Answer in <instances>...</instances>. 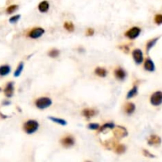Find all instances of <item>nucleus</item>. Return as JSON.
Masks as SVG:
<instances>
[{"label": "nucleus", "mask_w": 162, "mask_h": 162, "mask_svg": "<svg viewBox=\"0 0 162 162\" xmlns=\"http://www.w3.org/2000/svg\"><path fill=\"white\" fill-rule=\"evenodd\" d=\"M18 9V5H11V6H9L8 7L6 8V14H11L15 13V11H17Z\"/></svg>", "instance_id": "obj_26"}, {"label": "nucleus", "mask_w": 162, "mask_h": 162, "mask_svg": "<svg viewBox=\"0 0 162 162\" xmlns=\"http://www.w3.org/2000/svg\"><path fill=\"white\" fill-rule=\"evenodd\" d=\"M64 28L69 33H72L75 30V25L72 21H67L64 23Z\"/></svg>", "instance_id": "obj_23"}, {"label": "nucleus", "mask_w": 162, "mask_h": 162, "mask_svg": "<svg viewBox=\"0 0 162 162\" xmlns=\"http://www.w3.org/2000/svg\"><path fill=\"white\" fill-rule=\"evenodd\" d=\"M154 22L157 25H162V14H157L154 16Z\"/></svg>", "instance_id": "obj_29"}, {"label": "nucleus", "mask_w": 162, "mask_h": 162, "mask_svg": "<svg viewBox=\"0 0 162 162\" xmlns=\"http://www.w3.org/2000/svg\"><path fill=\"white\" fill-rule=\"evenodd\" d=\"M148 144L150 145H154V146H157L161 143V138L160 136L157 135H150L147 141Z\"/></svg>", "instance_id": "obj_13"}, {"label": "nucleus", "mask_w": 162, "mask_h": 162, "mask_svg": "<svg viewBox=\"0 0 162 162\" xmlns=\"http://www.w3.org/2000/svg\"><path fill=\"white\" fill-rule=\"evenodd\" d=\"M40 127L39 122L35 119H28L23 123L22 129L25 133L28 135H32L34 134L36 131H38V128Z\"/></svg>", "instance_id": "obj_1"}, {"label": "nucleus", "mask_w": 162, "mask_h": 162, "mask_svg": "<svg viewBox=\"0 0 162 162\" xmlns=\"http://www.w3.org/2000/svg\"><path fill=\"white\" fill-rule=\"evenodd\" d=\"M15 93V83L13 81H10L6 85V87L4 89V94L6 97L11 98L14 96Z\"/></svg>", "instance_id": "obj_11"}, {"label": "nucleus", "mask_w": 162, "mask_h": 162, "mask_svg": "<svg viewBox=\"0 0 162 162\" xmlns=\"http://www.w3.org/2000/svg\"><path fill=\"white\" fill-rule=\"evenodd\" d=\"M132 57L134 62L137 65L141 64L144 62V55L141 49L136 48L132 52Z\"/></svg>", "instance_id": "obj_6"}, {"label": "nucleus", "mask_w": 162, "mask_h": 162, "mask_svg": "<svg viewBox=\"0 0 162 162\" xmlns=\"http://www.w3.org/2000/svg\"><path fill=\"white\" fill-rule=\"evenodd\" d=\"M24 67H25V64H24L23 62H20V63H19L18 65L17 68H16V70H15V73H14V76L15 77H19L20 75H21V74L22 73V71H23L24 70Z\"/></svg>", "instance_id": "obj_22"}, {"label": "nucleus", "mask_w": 162, "mask_h": 162, "mask_svg": "<svg viewBox=\"0 0 162 162\" xmlns=\"http://www.w3.org/2000/svg\"><path fill=\"white\" fill-rule=\"evenodd\" d=\"M141 33V29L137 26H134V27L129 29L125 33V37L130 40H135L138 37Z\"/></svg>", "instance_id": "obj_3"}, {"label": "nucleus", "mask_w": 162, "mask_h": 162, "mask_svg": "<svg viewBox=\"0 0 162 162\" xmlns=\"http://www.w3.org/2000/svg\"><path fill=\"white\" fill-rule=\"evenodd\" d=\"M38 9L41 13H47L49 10V2L47 0H43L38 4Z\"/></svg>", "instance_id": "obj_15"}, {"label": "nucleus", "mask_w": 162, "mask_h": 162, "mask_svg": "<svg viewBox=\"0 0 162 162\" xmlns=\"http://www.w3.org/2000/svg\"><path fill=\"white\" fill-rule=\"evenodd\" d=\"M160 39V37H155L153 38V39L150 40H148L147 43H146V45H145V49H146V52H149L150 50H151L152 48H154V46L156 45L157 41Z\"/></svg>", "instance_id": "obj_16"}, {"label": "nucleus", "mask_w": 162, "mask_h": 162, "mask_svg": "<svg viewBox=\"0 0 162 162\" xmlns=\"http://www.w3.org/2000/svg\"><path fill=\"white\" fill-rule=\"evenodd\" d=\"M98 114V111L95 108H84L82 111V115L83 116L85 117L87 119H91V118L95 116Z\"/></svg>", "instance_id": "obj_10"}, {"label": "nucleus", "mask_w": 162, "mask_h": 162, "mask_svg": "<svg viewBox=\"0 0 162 162\" xmlns=\"http://www.w3.org/2000/svg\"><path fill=\"white\" fill-rule=\"evenodd\" d=\"M99 127H100V125L98 123H91L88 125V128L89 130H91V131L99 130Z\"/></svg>", "instance_id": "obj_27"}, {"label": "nucleus", "mask_w": 162, "mask_h": 162, "mask_svg": "<svg viewBox=\"0 0 162 162\" xmlns=\"http://www.w3.org/2000/svg\"><path fill=\"white\" fill-rule=\"evenodd\" d=\"M150 104L154 107L162 104V91H156L152 94L150 98Z\"/></svg>", "instance_id": "obj_5"}, {"label": "nucleus", "mask_w": 162, "mask_h": 162, "mask_svg": "<svg viewBox=\"0 0 162 162\" xmlns=\"http://www.w3.org/2000/svg\"><path fill=\"white\" fill-rule=\"evenodd\" d=\"M45 29L41 27H34L28 32L27 37L31 39L36 40L41 37L45 33Z\"/></svg>", "instance_id": "obj_4"}, {"label": "nucleus", "mask_w": 162, "mask_h": 162, "mask_svg": "<svg viewBox=\"0 0 162 162\" xmlns=\"http://www.w3.org/2000/svg\"><path fill=\"white\" fill-rule=\"evenodd\" d=\"M3 104H5V105H8V104H11V102L10 101H4L3 103H2Z\"/></svg>", "instance_id": "obj_33"}, {"label": "nucleus", "mask_w": 162, "mask_h": 162, "mask_svg": "<svg viewBox=\"0 0 162 162\" xmlns=\"http://www.w3.org/2000/svg\"><path fill=\"white\" fill-rule=\"evenodd\" d=\"M138 94V87H137V85H134V86H133L132 89L129 90V92L126 94V99H132L134 97Z\"/></svg>", "instance_id": "obj_20"}, {"label": "nucleus", "mask_w": 162, "mask_h": 162, "mask_svg": "<svg viewBox=\"0 0 162 162\" xmlns=\"http://www.w3.org/2000/svg\"><path fill=\"white\" fill-rule=\"evenodd\" d=\"M107 71L106 70L104 67H98L95 69V75L98 77L100 78H105L107 75Z\"/></svg>", "instance_id": "obj_19"}, {"label": "nucleus", "mask_w": 162, "mask_h": 162, "mask_svg": "<svg viewBox=\"0 0 162 162\" xmlns=\"http://www.w3.org/2000/svg\"><path fill=\"white\" fill-rule=\"evenodd\" d=\"M119 48H120L121 50L124 52V53H126V54H127V53H129V52H130V48H129L127 45H126V44H124V45L119 46Z\"/></svg>", "instance_id": "obj_32"}, {"label": "nucleus", "mask_w": 162, "mask_h": 162, "mask_svg": "<svg viewBox=\"0 0 162 162\" xmlns=\"http://www.w3.org/2000/svg\"><path fill=\"white\" fill-rule=\"evenodd\" d=\"M114 128L115 129L114 131V135L117 138H122L128 135V131L126 127L122 126H115Z\"/></svg>", "instance_id": "obj_7"}, {"label": "nucleus", "mask_w": 162, "mask_h": 162, "mask_svg": "<svg viewBox=\"0 0 162 162\" xmlns=\"http://www.w3.org/2000/svg\"><path fill=\"white\" fill-rule=\"evenodd\" d=\"M142 152H143V154L145 157H150V158H154L155 157V156H154V154H152L151 153H150L149 150H142Z\"/></svg>", "instance_id": "obj_31"}, {"label": "nucleus", "mask_w": 162, "mask_h": 162, "mask_svg": "<svg viewBox=\"0 0 162 162\" xmlns=\"http://www.w3.org/2000/svg\"><path fill=\"white\" fill-rule=\"evenodd\" d=\"M48 119H50L52 122L57 124L61 125V126H66L68 124V122L64 119L59 118V117H55V116H48Z\"/></svg>", "instance_id": "obj_18"}, {"label": "nucleus", "mask_w": 162, "mask_h": 162, "mask_svg": "<svg viewBox=\"0 0 162 162\" xmlns=\"http://www.w3.org/2000/svg\"><path fill=\"white\" fill-rule=\"evenodd\" d=\"M88 162H90V161H88Z\"/></svg>", "instance_id": "obj_34"}, {"label": "nucleus", "mask_w": 162, "mask_h": 162, "mask_svg": "<svg viewBox=\"0 0 162 162\" xmlns=\"http://www.w3.org/2000/svg\"><path fill=\"white\" fill-rule=\"evenodd\" d=\"M114 127H115V124L114 123H112V122H109V123H106L103 125H102L101 127H99V133H102V132L107 130V129H114Z\"/></svg>", "instance_id": "obj_21"}, {"label": "nucleus", "mask_w": 162, "mask_h": 162, "mask_svg": "<svg viewBox=\"0 0 162 162\" xmlns=\"http://www.w3.org/2000/svg\"><path fill=\"white\" fill-rule=\"evenodd\" d=\"M75 141H76L75 138L72 135H67L61 139V145L65 148H70L73 146L75 145Z\"/></svg>", "instance_id": "obj_8"}, {"label": "nucleus", "mask_w": 162, "mask_h": 162, "mask_svg": "<svg viewBox=\"0 0 162 162\" xmlns=\"http://www.w3.org/2000/svg\"><path fill=\"white\" fill-rule=\"evenodd\" d=\"M60 54H61V52H60V50L57 49V48H53V49H51L50 51L48 52V56L50 58L53 59L57 58L60 56Z\"/></svg>", "instance_id": "obj_24"}, {"label": "nucleus", "mask_w": 162, "mask_h": 162, "mask_svg": "<svg viewBox=\"0 0 162 162\" xmlns=\"http://www.w3.org/2000/svg\"><path fill=\"white\" fill-rule=\"evenodd\" d=\"M126 145H123V144H118V145H116L115 146V150H114V151H115L116 154H124L125 152H126Z\"/></svg>", "instance_id": "obj_25"}, {"label": "nucleus", "mask_w": 162, "mask_h": 162, "mask_svg": "<svg viewBox=\"0 0 162 162\" xmlns=\"http://www.w3.org/2000/svg\"><path fill=\"white\" fill-rule=\"evenodd\" d=\"M136 110V105L133 102H127L124 105V112L128 116L134 114Z\"/></svg>", "instance_id": "obj_14"}, {"label": "nucleus", "mask_w": 162, "mask_h": 162, "mask_svg": "<svg viewBox=\"0 0 162 162\" xmlns=\"http://www.w3.org/2000/svg\"><path fill=\"white\" fill-rule=\"evenodd\" d=\"M144 69H145L146 71H149V72H154L155 71V64H154V61L152 59H150V57H148L145 59L144 61Z\"/></svg>", "instance_id": "obj_12"}, {"label": "nucleus", "mask_w": 162, "mask_h": 162, "mask_svg": "<svg viewBox=\"0 0 162 162\" xmlns=\"http://www.w3.org/2000/svg\"><path fill=\"white\" fill-rule=\"evenodd\" d=\"M34 104L38 109L43 110V109L49 108L53 104V100L48 97H41L34 100Z\"/></svg>", "instance_id": "obj_2"}, {"label": "nucleus", "mask_w": 162, "mask_h": 162, "mask_svg": "<svg viewBox=\"0 0 162 162\" xmlns=\"http://www.w3.org/2000/svg\"><path fill=\"white\" fill-rule=\"evenodd\" d=\"M11 71V66H9L7 64L5 65H2L0 66V76L2 77H4V76H6L8 75Z\"/></svg>", "instance_id": "obj_17"}, {"label": "nucleus", "mask_w": 162, "mask_h": 162, "mask_svg": "<svg viewBox=\"0 0 162 162\" xmlns=\"http://www.w3.org/2000/svg\"><path fill=\"white\" fill-rule=\"evenodd\" d=\"M20 18H21V14H16L9 19V22L11 24H16L20 20Z\"/></svg>", "instance_id": "obj_28"}, {"label": "nucleus", "mask_w": 162, "mask_h": 162, "mask_svg": "<svg viewBox=\"0 0 162 162\" xmlns=\"http://www.w3.org/2000/svg\"><path fill=\"white\" fill-rule=\"evenodd\" d=\"M85 34H86L87 37H92L95 34V29H92V28H88V29H87Z\"/></svg>", "instance_id": "obj_30"}, {"label": "nucleus", "mask_w": 162, "mask_h": 162, "mask_svg": "<svg viewBox=\"0 0 162 162\" xmlns=\"http://www.w3.org/2000/svg\"><path fill=\"white\" fill-rule=\"evenodd\" d=\"M114 75L115 78L118 81H124L127 75V73L122 67H117L114 71Z\"/></svg>", "instance_id": "obj_9"}]
</instances>
